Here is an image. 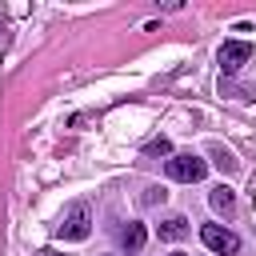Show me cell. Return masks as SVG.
I'll use <instances>...</instances> for the list:
<instances>
[{
	"mask_svg": "<svg viewBox=\"0 0 256 256\" xmlns=\"http://www.w3.org/2000/svg\"><path fill=\"white\" fill-rule=\"evenodd\" d=\"M88 232H92V208H88L84 200L68 204L64 216H60V224H56V236H60V240H84Z\"/></svg>",
	"mask_w": 256,
	"mask_h": 256,
	"instance_id": "obj_1",
	"label": "cell"
},
{
	"mask_svg": "<svg viewBox=\"0 0 256 256\" xmlns=\"http://www.w3.org/2000/svg\"><path fill=\"white\" fill-rule=\"evenodd\" d=\"M164 172H168V180H176V184H196V180H204L208 164H204L200 156H192V152H172V156L164 160Z\"/></svg>",
	"mask_w": 256,
	"mask_h": 256,
	"instance_id": "obj_2",
	"label": "cell"
},
{
	"mask_svg": "<svg viewBox=\"0 0 256 256\" xmlns=\"http://www.w3.org/2000/svg\"><path fill=\"white\" fill-rule=\"evenodd\" d=\"M200 240H204V248H212L216 256H236V252H240V236H236L232 228H224V224H204V228H200Z\"/></svg>",
	"mask_w": 256,
	"mask_h": 256,
	"instance_id": "obj_3",
	"label": "cell"
},
{
	"mask_svg": "<svg viewBox=\"0 0 256 256\" xmlns=\"http://www.w3.org/2000/svg\"><path fill=\"white\" fill-rule=\"evenodd\" d=\"M252 60V44L248 40H224L220 44V68L224 72H240Z\"/></svg>",
	"mask_w": 256,
	"mask_h": 256,
	"instance_id": "obj_4",
	"label": "cell"
},
{
	"mask_svg": "<svg viewBox=\"0 0 256 256\" xmlns=\"http://www.w3.org/2000/svg\"><path fill=\"white\" fill-rule=\"evenodd\" d=\"M144 240H148V228H144V224L128 220V228H120V248H124V252H140Z\"/></svg>",
	"mask_w": 256,
	"mask_h": 256,
	"instance_id": "obj_5",
	"label": "cell"
},
{
	"mask_svg": "<svg viewBox=\"0 0 256 256\" xmlns=\"http://www.w3.org/2000/svg\"><path fill=\"white\" fill-rule=\"evenodd\" d=\"M208 204H212V212H224V216H232V208H236V196H232V188H228V184H216V188H208Z\"/></svg>",
	"mask_w": 256,
	"mask_h": 256,
	"instance_id": "obj_6",
	"label": "cell"
},
{
	"mask_svg": "<svg viewBox=\"0 0 256 256\" xmlns=\"http://www.w3.org/2000/svg\"><path fill=\"white\" fill-rule=\"evenodd\" d=\"M156 232H160V240L176 244V240H184V236H188V220H184V216H164Z\"/></svg>",
	"mask_w": 256,
	"mask_h": 256,
	"instance_id": "obj_7",
	"label": "cell"
},
{
	"mask_svg": "<svg viewBox=\"0 0 256 256\" xmlns=\"http://www.w3.org/2000/svg\"><path fill=\"white\" fill-rule=\"evenodd\" d=\"M140 200H144V204H164V200H168V192H164V188H160V184H148V188H144V196H140Z\"/></svg>",
	"mask_w": 256,
	"mask_h": 256,
	"instance_id": "obj_8",
	"label": "cell"
},
{
	"mask_svg": "<svg viewBox=\"0 0 256 256\" xmlns=\"http://www.w3.org/2000/svg\"><path fill=\"white\" fill-rule=\"evenodd\" d=\"M148 156H172V144H168L164 136H156V140L148 144Z\"/></svg>",
	"mask_w": 256,
	"mask_h": 256,
	"instance_id": "obj_9",
	"label": "cell"
},
{
	"mask_svg": "<svg viewBox=\"0 0 256 256\" xmlns=\"http://www.w3.org/2000/svg\"><path fill=\"white\" fill-rule=\"evenodd\" d=\"M212 156H216V164H220V168H236V160H232V156H228V152H224L220 144L212 148Z\"/></svg>",
	"mask_w": 256,
	"mask_h": 256,
	"instance_id": "obj_10",
	"label": "cell"
},
{
	"mask_svg": "<svg viewBox=\"0 0 256 256\" xmlns=\"http://www.w3.org/2000/svg\"><path fill=\"white\" fill-rule=\"evenodd\" d=\"M100 256H116V252H100Z\"/></svg>",
	"mask_w": 256,
	"mask_h": 256,
	"instance_id": "obj_11",
	"label": "cell"
},
{
	"mask_svg": "<svg viewBox=\"0 0 256 256\" xmlns=\"http://www.w3.org/2000/svg\"><path fill=\"white\" fill-rule=\"evenodd\" d=\"M168 256H184V252H168Z\"/></svg>",
	"mask_w": 256,
	"mask_h": 256,
	"instance_id": "obj_12",
	"label": "cell"
},
{
	"mask_svg": "<svg viewBox=\"0 0 256 256\" xmlns=\"http://www.w3.org/2000/svg\"><path fill=\"white\" fill-rule=\"evenodd\" d=\"M52 256H60V252H52Z\"/></svg>",
	"mask_w": 256,
	"mask_h": 256,
	"instance_id": "obj_13",
	"label": "cell"
}]
</instances>
